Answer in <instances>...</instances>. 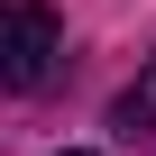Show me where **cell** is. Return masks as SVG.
<instances>
[{"instance_id": "1", "label": "cell", "mask_w": 156, "mask_h": 156, "mask_svg": "<svg viewBox=\"0 0 156 156\" xmlns=\"http://www.w3.org/2000/svg\"><path fill=\"white\" fill-rule=\"evenodd\" d=\"M55 55H64V28H55L46 0H0V83L9 92H46Z\"/></svg>"}, {"instance_id": "2", "label": "cell", "mask_w": 156, "mask_h": 156, "mask_svg": "<svg viewBox=\"0 0 156 156\" xmlns=\"http://www.w3.org/2000/svg\"><path fill=\"white\" fill-rule=\"evenodd\" d=\"M110 129H129V138H147L156 129V55H147V73L119 92V110H110Z\"/></svg>"}, {"instance_id": "3", "label": "cell", "mask_w": 156, "mask_h": 156, "mask_svg": "<svg viewBox=\"0 0 156 156\" xmlns=\"http://www.w3.org/2000/svg\"><path fill=\"white\" fill-rule=\"evenodd\" d=\"M64 156H92V147H64Z\"/></svg>"}]
</instances>
